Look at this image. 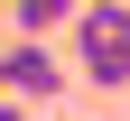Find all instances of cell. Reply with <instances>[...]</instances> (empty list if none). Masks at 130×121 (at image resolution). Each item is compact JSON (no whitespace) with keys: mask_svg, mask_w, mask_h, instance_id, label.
Listing matches in <instances>:
<instances>
[{"mask_svg":"<svg viewBox=\"0 0 130 121\" xmlns=\"http://www.w3.org/2000/svg\"><path fill=\"white\" fill-rule=\"evenodd\" d=\"M121 28H130V9H121V0H84L65 37H74V47H93V37H121Z\"/></svg>","mask_w":130,"mask_h":121,"instance_id":"cell-4","label":"cell"},{"mask_svg":"<svg viewBox=\"0 0 130 121\" xmlns=\"http://www.w3.org/2000/svg\"><path fill=\"white\" fill-rule=\"evenodd\" d=\"M74 9H84V0H9V37H56V28H74Z\"/></svg>","mask_w":130,"mask_h":121,"instance_id":"cell-3","label":"cell"},{"mask_svg":"<svg viewBox=\"0 0 130 121\" xmlns=\"http://www.w3.org/2000/svg\"><path fill=\"white\" fill-rule=\"evenodd\" d=\"M0 121H46V112H28V102H9V93H0Z\"/></svg>","mask_w":130,"mask_h":121,"instance_id":"cell-5","label":"cell"},{"mask_svg":"<svg viewBox=\"0 0 130 121\" xmlns=\"http://www.w3.org/2000/svg\"><path fill=\"white\" fill-rule=\"evenodd\" d=\"M0 93L28 102V112H46V102L65 93V56L37 47V37H9V47H0Z\"/></svg>","mask_w":130,"mask_h":121,"instance_id":"cell-1","label":"cell"},{"mask_svg":"<svg viewBox=\"0 0 130 121\" xmlns=\"http://www.w3.org/2000/svg\"><path fill=\"white\" fill-rule=\"evenodd\" d=\"M74 65H84V84L121 93V84H130V28H121V37H93V47H74Z\"/></svg>","mask_w":130,"mask_h":121,"instance_id":"cell-2","label":"cell"}]
</instances>
